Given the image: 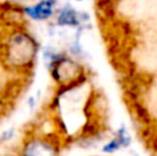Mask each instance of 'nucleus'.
<instances>
[{
  "label": "nucleus",
  "mask_w": 157,
  "mask_h": 156,
  "mask_svg": "<svg viewBox=\"0 0 157 156\" xmlns=\"http://www.w3.org/2000/svg\"><path fill=\"white\" fill-rule=\"evenodd\" d=\"M54 2L55 0H41L35 6L25 7L24 11L33 19H47L54 13Z\"/></svg>",
  "instance_id": "obj_3"
},
{
  "label": "nucleus",
  "mask_w": 157,
  "mask_h": 156,
  "mask_svg": "<svg viewBox=\"0 0 157 156\" xmlns=\"http://www.w3.org/2000/svg\"><path fill=\"white\" fill-rule=\"evenodd\" d=\"M22 156H58L57 148L43 140H32L25 145Z\"/></svg>",
  "instance_id": "obj_2"
},
{
  "label": "nucleus",
  "mask_w": 157,
  "mask_h": 156,
  "mask_svg": "<svg viewBox=\"0 0 157 156\" xmlns=\"http://www.w3.org/2000/svg\"><path fill=\"white\" fill-rule=\"evenodd\" d=\"M37 46L28 33L18 32L10 36L3 47V57L7 66L26 68L33 62Z\"/></svg>",
  "instance_id": "obj_1"
},
{
  "label": "nucleus",
  "mask_w": 157,
  "mask_h": 156,
  "mask_svg": "<svg viewBox=\"0 0 157 156\" xmlns=\"http://www.w3.org/2000/svg\"><path fill=\"white\" fill-rule=\"evenodd\" d=\"M76 2H81V0H76Z\"/></svg>",
  "instance_id": "obj_6"
},
{
  "label": "nucleus",
  "mask_w": 157,
  "mask_h": 156,
  "mask_svg": "<svg viewBox=\"0 0 157 156\" xmlns=\"http://www.w3.org/2000/svg\"><path fill=\"white\" fill-rule=\"evenodd\" d=\"M120 142L119 141H117V138H114L113 141H110V142L108 144V145H105L103 146V151L105 152H109V154H110V152H114V151H117V149L120 148Z\"/></svg>",
  "instance_id": "obj_5"
},
{
  "label": "nucleus",
  "mask_w": 157,
  "mask_h": 156,
  "mask_svg": "<svg viewBox=\"0 0 157 156\" xmlns=\"http://www.w3.org/2000/svg\"><path fill=\"white\" fill-rule=\"evenodd\" d=\"M57 21L59 25H71V26H75L80 22V18H78V14L73 8L71 7H65L59 11L57 17Z\"/></svg>",
  "instance_id": "obj_4"
}]
</instances>
